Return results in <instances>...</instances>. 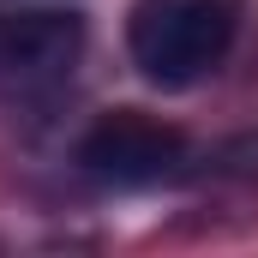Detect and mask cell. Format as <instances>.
Listing matches in <instances>:
<instances>
[{
	"instance_id": "6da1fadb",
	"label": "cell",
	"mask_w": 258,
	"mask_h": 258,
	"mask_svg": "<svg viewBox=\"0 0 258 258\" xmlns=\"http://www.w3.org/2000/svg\"><path fill=\"white\" fill-rule=\"evenodd\" d=\"M234 30H240V0H132L126 48L150 84L180 90L228 54Z\"/></svg>"
},
{
	"instance_id": "7a4b0ae2",
	"label": "cell",
	"mask_w": 258,
	"mask_h": 258,
	"mask_svg": "<svg viewBox=\"0 0 258 258\" xmlns=\"http://www.w3.org/2000/svg\"><path fill=\"white\" fill-rule=\"evenodd\" d=\"M186 162V132L144 114V108H114L78 138V168L108 180V186H150L168 180Z\"/></svg>"
},
{
	"instance_id": "3957f363",
	"label": "cell",
	"mask_w": 258,
	"mask_h": 258,
	"mask_svg": "<svg viewBox=\"0 0 258 258\" xmlns=\"http://www.w3.org/2000/svg\"><path fill=\"white\" fill-rule=\"evenodd\" d=\"M84 48V18L78 12H24L0 24V78L12 84H54L72 72Z\"/></svg>"
}]
</instances>
